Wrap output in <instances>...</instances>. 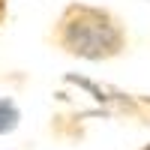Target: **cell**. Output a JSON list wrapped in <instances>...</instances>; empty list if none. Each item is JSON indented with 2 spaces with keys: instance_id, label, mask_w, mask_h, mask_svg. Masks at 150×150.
<instances>
[{
  "instance_id": "obj_1",
  "label": "cell",
  "mask_w": 150,
  "mask_h": 150,
  "mask_svg": "<svg viewBox=\"0 0 150 150\" xmlns=\"http://www.w3.org/2000/svg\"><path fill=\"white\" fill-rule=\"evenodd\" d=\"M51 45L69 57L102 63L129 48V33L120 15L93 3H66L51 27Z\"/></svg>"
},
{
  "instance_id": "obj_2",
  "label": "cell",
  "mask_w": 150,
  "mask_h": 150,
  "mask_svg": "<svg viewBox=\"0 0 150 150\" xmlns=\"http://www.w3.org/2000/svg\"><path fill=\"white\" fill-rule=\"evenodd\" d=\"M21 123V108L15 105V99L9 96H0V135H9L15 132Z\"/></svg>"
},
{
  "instance_id": "obj_3",
  "label": "cell",
  "mask_w": 150,
  "mask_h": 150,
  "mask_svg": "<svg viewBox=\"0 0 150 150\" xmlns=\"http://www.w3.org/2000/svg\"><path fill=\"white\" fill-rule=\"evenodd\" d=\"M6 15H9V0H0V24L6 21Z\"/></svg>"
},
{
  "instance_id": "obj_4",
  "label": "cell",
  "mask_w": 150,
  "mask_h": 150,
  "mask_svg": "<svg viewBox=\"0 0 150 150\" xmlns=\"http://www.w3.org/2000/svg\"><path fill=\"white\" fill-rule=\"evenodd\" d=\"M138 150H150V144H144V147H138Z\"/></svg>"
}]
</instances>
